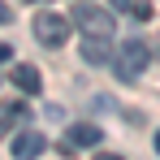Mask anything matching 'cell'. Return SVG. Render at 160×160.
<instances>
[{"instance_id":"cell-1","label":"cell","mask_w":160,"mask_h":160,"mask_svg":"<svg viewBox=\"0 0 160 160\" xmlns=\"http://www.w3.org/2000/svg\"><path fill=\"white\" fill-rule=\"evenodd\" d=\"M152 65V48L143 39H121L117 43V56H112V69H117V82H138V74Z\"/></svg>"},{"instance_id":"cell-2","label":"cell","mask_w":160,"mask_h":160,"mask_svg":"<svg viewBox=\"0 0 160 160\" xmlns=\"http://www.w3.org/2000/svg\"><path fill=\"white\" fill-rule=\"evenodd\" d=\"M69 22H74V26H78L82 35H104V39L112 35V30H117L112 13H108V9H95V4H78Z\"/></svg>"},{"instance_id":"cell-3","label":"cell","mask_w":160,"mask_h":160,"mask_svg":"<svg viewBox=\"0 0 160 160\" xmlns=\"http://www.w3.org/2000/svg\"><path fill=\"white\" fill-rule=\"evenodd\" d=\"M69 18H61V13H39L35 18V39L43 43V48H61V43H69Z\"/></svg>"},{"instance_id":"cell-4","label":"cell","mask_w":160,"mask_h":160,"mask_svg":"<svg viewBox=\"0 0 160 160\" xmlns=\"http://www.w3.org/2000/svg\"><path fill=\"white\" fill-rule=\"evenodd\" d=\"M43 147H48V138H43L39 130H26V134L13 138V160H39Z\"/></svg>"},{"instance_id":"cell-5","label":"cell","mask_w":160,"mask_h":160,"mask_svg":"<svg viewBox=\"0 0 160 160\" xmlns=\"http://www.w3.org/2000/svg\"><path fill=\"white\" fill-rule=\"evenodd\" d=\"M78 48H82V61H87V65H108V61H112V48H108L104 35H87Z\"/></svg>"},{"instance_id":"cell-6","label":"cell","mask_w":160,"mask_h":160,"mask_svg":"<svg viewBox=\"0 0 160 160\" xmlns=\"http://www.w3.org/2000/svg\"><path fill=\"white\" fill-rule=\"evenodd\" d=\"M13 87H18V91H26V95H39L43 78H39V69H35V65H13Z\"/></svg>"},{"instance_id":"cell-7","label":"cell","mask_w":160,"mask_h":160,"mask_svg":"<svg viewBox=\"0 0 160 160\" xmlns=\"http://www.w3.org/2000/svg\"><path fill=\"white\" fill-rule=\"evenodd\" d=\"M74 147H95L104 134H100V126H91V121H78V126H69V134H65Z\"/></svg>"},{"instance_id":"cell-8","label":"cell","mask_w":160,"mask_h":160,"mask_svg":"<svg viewBox=\"0 0 160 160\" xmlns=\"http://www.w3.org/2000/svg\"><path fill=\"white\" fill-rule=\"evenodd\" d=\"M22 117H30L26 104H0V134H9L13 121H22Z\"/></svg>"},{"instance_id":"cell-9","label":"cell","mask_w":160,"mask_h":160,"mask_svg":"<svg viewBox=\"0 0 160 160\" xmlns=\"http://www.w3.org/2000/svg\"><path fill=\"white\" fill-rule=\"evenodd\" d=\"M130 13H134V22H147V18H152V0H134Z\"/></svg>"},{"instance_id":"cell-10","label":"cell","mask_w":160,"mask_h":160,"mask_svg":"<svg viewBox=\"0 0 160 160\" xmlns=\"http://www.w3.org/2000/svg\"><path fill=\"white\" fill-rule=\"evenodd\" d=\"M9 22H13V9H9V4L0 0V26H9Z\"/></svg>"},{"instance_id":"cell-11","label":"cell","mask_w":160,"mask_h":160,"mask_svg":"<svg viewBox=\"0 0 160 160\" xmlns=\"http://www.w3.org/2000/svg\"><path fill=\"white\" fill-rule=\"evenodd\" d=\"M9 56H13V48H9V43H0V65H4Z\"/></svg>"},{"instance_id":"cell-12","label":"cell","mask_w":160,"mask_h":160,"mask_svg":"<svg viewBox=\"0 0 160 160\" xmlns=\"http://www.w3.org/2000/svg\"><path fill=\"white\" fill-rule=\"evenodd\" d=\"M108 4H112V9H130L134 0H108Z\"/></svg>"},{"instance_id":"cell-13","label":"cell","mask_w":160,"mask_h":160,"mask_svg":"<svg viewBox=\"0 0 160 160\" xmlns=\"http://www.w3.org/2000/svg\"><path fill=\"white\" fill-rule=\"evenodd\" d=\"M95 160H121V156H112V152H100V156H95Z\"/></svg>"},{"instance_id":"cell-14","label":"cell","mask_w":160,"mask_h":160,"mask_svg":"<svg viewBox=\"0 0 160 160\" xmlns=\"http://www.w3.org/2000/svg\"><path fill=\"white\" fill-rule=\"evenodd\" d=\"M152 143H156V152H160V130H156V134H152Z\"/></svg>"},{"instance_id":"cell-15","label":"cell","mask_w":160,"mask_h":160,"mask_svg":"<svg viewBox=\"0 0 160 160\" xmlns=\"http://www.w3.org/2000/svg\"><path fill=\"white\" fill-rule=\"evenodd\" d=\"M156 52H160V39H156Z\"/></svg>"}]
</instances>
